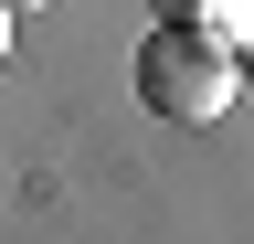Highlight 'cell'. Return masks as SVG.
Returning <instances> with one entry per match:
<instances>
[{"label":"cell","instance_id":"1","mask_svg":"<svg viewBox=\"0 0 254 244\" xmlns=\"http://www.w3.org/2000/svg\"><path fill=\"white\" fill-rule=\"evenodd\" d=\"M233 85H244V64L201 32V21H159L138 43V106L170 117V128H212V117L233 106Z\"/></svg>","mask_w":254,"mask_h":244},{"label":"cell","instance_id":"2","mask_svg":"<svg viewBox=\"0 0 254 244\" xmlns=\"http://www.w3.org/2000/svg\"><path fill=\"white\" fill-rule=\"evenodd\" d=\"M201 32L233 53V64H254V0H212V21H201Z\"/></svg>","mask_w":254,"mask_h":244},{"label":"cell","instance_id":"3","mask_svg":"<svg viewBox=\"0 0 254 244\" xmlns=\"http://www.w3.org/2000/svg\"><path fill=\"white\" fill-rule=\"evenodd\" d=\"M159 21H212V0H148Z\"/></svg>","mask_w":254,"mask_h":244},{"label":"cell","instance_id":"4","mask_svg":"<svg viewBox=\"0 0 254 244\" xmlns=\"http://www.w3.org/2000/svg\"><path fill=\"white\" fill-rule=\"evenodd\" d=\"M0 11H11V21H21V11H53V0H0Z\"/></svg>","mask_w":254,"mask_h":244},{"label":"cell","instance_id":"5","mask_svg":"<svg viewBox=\"0 0 254 244\" xmlns=\"http://www.w3.org/2000/svg\"><path fill=\"white\" fill-rule=\"evenodd\" d=\"M0 53H11V11H0Z\"/></svg>","mask_w":254,"mask_h":244}]
</instances>
